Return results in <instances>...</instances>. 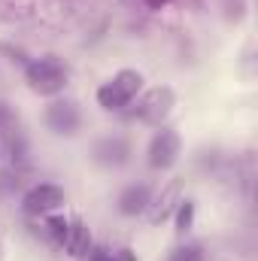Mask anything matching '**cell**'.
<instances>
[{"label":"cell","instance_id":"30bf717a","mask_svg":"<svg viewBox=\"0 0 258 261\" xmlns=\"http://www.w3.org/2000/svg\"><path fill=\"white\" fill-rule=\"evenodd\" d=\"M149 200H152V189H149L146 182L128 186V189L119 195V213H122V216H140V213H146Z\"/></svg>","mask_w":258,"mask_h":261},{"label":"cell","instance_id":"52a82bcc","mask_svg":"<svg viewBox=\"0 0 258 261\" xmlns=\"http://www.w3.org/2000/svg\"><path fill=\"white\" fill-rule=\"evenodd\" d=\"M179 192H183V182H179V179H170V182L161 189V195L149 200L146 213H149V222H152V225H161L164 219H170V216H173V210H176V206H179V200H183Z\"/></svg>","mask_w":258,"mask_h":261},{"label":"cell","instance_id":"8fae6325","mask_svg":"<svg viewBox=\"0 0 258 261\" xmlns=\"http://www.w3.org/2000/svg\"><path fill=\"white\" fill-rule=\"evenodd\" d=\"M192 222H194V203L192 200H179L176 206V234H189L192 231Z\"/></svg>","mask_w":258,"mask_h":261},{"label":"cell","instance_id":"5bb4252c","mask_svg":"<svg viewBox=\"0 0 258 261\" xmlns=\"http://www.w3.org/2000/svg\"><path fill=\"white\" fill-rule=\"evenodd\" d=\"M88 261H116L107 249H91V255H88Z\"/></svg>","mask_w":258,"mask_h":261},{"label":"cell","instance_id":"5b68a950","mask_svg":"<svg viewBox=\"0 0 258 261\" xmlns=\"http://www.w3.org/2000/svg\"><path fill=\"white\" fill-rule=\"evenodd\" d=\"M46 128L58 137H73L79 125H82V113L76 107V100H52L46 107V116H43Z\"/></svg>","mask_w":258,"mask_h":261},{"label":"cell","instance_id":"9c48e42d","mask_svg":"<svg viewBox=\"0 0 258 261\" xmlns=\"http://www.w3.org/2000/svg\"><path fill=\"white\" fill-rule=\"evenodd\" d=\"M61 246H64V252L70 258H85V255L94 249V246H91V231H88V225H85L82 219H70Z\"/></svg>","mask_w":258,"mask_h":261},{"label":"cell","instance_id":"8992f818","mask_svg":"<svg viewBox=\"0 0 258 261\" xmlns=\"http://www.w3.org/2000/svg\"><path fill=\"white\" fill-rule=\"evenodd\" d=\"M61 203H64V189L55 186V182H40L21 197V206H24L28 216H49Z\"/></svg>","mask_w":258,"mask_h":261},{"label":"cell","instance_id":"2e32d148","mask_svg":"<svg viewBox=\"0 0 258 261\" xmlns=\"http://www.w3.org/2000/svg\"><path fill=\"white\" fill-rule=\"evenodd\" d=\"M6 122V110H3V103H0V125Z\"/></svg>","mask_w":258,"mask_h":261},{"label":"cell","instance_id":"6da1fadb","mask_svg":"<svg viewBox=\"0 0 258 261\" xmlns=\"http://www.w3.org/2000/svg\"><path fill=\"white\" fill-rule=\"evenodd\" d=\"M67 67L58 61V58H52V55H46V58H34V61H28L24 67V79H28V85H31V91H37V94H43V97H55V94H61L67 85Z\"/></svg>","mask_w":258,"mask_h":261},{"label":"cell","instance_id":"7c38bea8","mask_svg":"<svg viewBox=\"0 0 258 261\" xmlns=\"http://www.w3.org/2000/svg\"><path fill=\"white\" fill-rule=\"evenodd\" d=\"M170 261H203V249L197 243H186V246L170 252Z\"/></svg>","mask_w":258,"mask_h":261},{"label":"cell","instance_id":"277c9868","mask_svg":"<svg viewBox=\"0 0 258 261\" xmlns=\"http://www.w3.org/2000/svg\"><path fill=\"white\" fill-rule=\"evenodd\" d=\"M183 155V140L173 128H161L149 143V167L152 170H170Z\"/></svg>","mask_w":258,"mask_h":261},{"label":"cell","instance_id":"9a60e30c","mask_svg":"<svg viewBox=\"0 0 258 261\" xmlns=\"http://www.w3.org/2000/svg\"><path fill=\"white\" fill-rule=\"evenodd\" d=\"M146 3H149V6H152V9H161V6H167V3H170V0H146Z\"/></svg>","mask_w":258,"mask_h":261},{"label":"cell","instance_id":"3957f363","mask_svg":"<svg viewBox=\"0 0 258 261\" xmlns=\"http://www.w3.org/2000/svg\"><path fill=\"white\" fill-rule=\"evenodd\" d=\"M173 107H176V94H173V88L158 85V88H152V91H146V94L140 97L134 116H137L140 122H146V125H158V128H161V122L173 113Z\"/></svg>","mask_w":258,"mask_h":261},{"label":"cell","instance_id":"7a4b0ae2","mask_svg":"<svg viewBox=\"0 0 258 261\" xmlns=\"http://www.w3.org/2000/svg\"><path fill=\"white\" fill-rule=\"evenodd\" d=\"M140 88H143V76L137 70H119L110 82H104L97 88V103L107 113H119L140 94Z\"/></svg>","mask_w":258,"mask_h":261},{"label":"cell","instance_id":"ba28073f","mask_svg":"<svg viewBox=\"0 0 258 261\" xmlns=\"http://www.w3.org/2000/svg\"><path fill=\"white\" fill-rule=\"evenodd\" d=\"M131 158V146L125 137H104L94 143V161L104 167H122Z\"/></svg>","mask_w":258,"mask_h":261},{"label":"cell","instance_id":"4fadbf2b","mask_svg":"<svg viewBox=\"0 0 258 261\" xmlns=\"http://www.w3.org/2000/svg\"><path fill=\"white\" fill-rule=\"evenodd\" d=\"M67 225H70V219H64V216H52V219L46 222V231H49V234H52V237H55V240L61 243V240H64Z\"/></svg>","mask_w":258,"mask_h":261}]
</instances>
